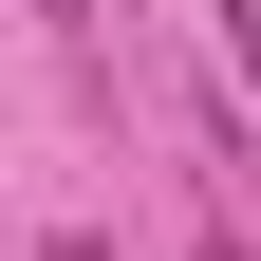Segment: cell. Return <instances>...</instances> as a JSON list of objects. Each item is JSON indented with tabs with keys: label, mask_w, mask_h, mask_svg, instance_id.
I'll return each instance as SVG.
<instances>
[{
	"label": "cell",
	"mask_w": 261,
	"mask_h": 261,
	"mask_svg": "<svg viewBox=\"0 0 261 261\" xmlns=\"http://www.w3.org/2000/svg\"><path fill=\"white\" fill-rule=\"evenodd\" d=\"M205 38H224V56H243V38H261V0H205Z\"/></svg>",
	"instance_id": "6da1fadb"
},
{
	"label": "cell",
	"mask_w": 261,
	"mask_h": 261,
	"mask_svg": "<svg viewBox=\"0 0 261 261\" xmlns=\"http://www.w3.org/2000/svg\"><path fill=\"white\" fill-rule=\"evenodd\" d=\"M19 19H93V0H19Z\"/></svg>",
	"instance_id": "7a4b0ae2"
},
{
	"label": "cell",
	"mask_w": 261,
	"mask_h": 261,
	"mask_svg": "<svg viewBox=\"0 0 261 261\" xmlns=\"http://www.w3.org/2000/svg\"><path fill=\"white\" fill-rule=\"evenodd\" d=\"M56 261H112V243H93V224H75V243H56Z\"/></svg>",
	"instance_id": "3957f363"
},
{
	"label": "cell",
	"mask_w": 261,
	"mask_h": 261,
	"mask_svg": "<svg viewBox=\"0 0 261 261\" xmlns=\"http://www.w3.org/2000/svg\"><path fill=\"white\" fill-rule=\"evenodd\" d=\"M205 261H243V243H224V224H205Z\"/></svg>",
	"instance_id": "277c9868"
}]
</instances>
